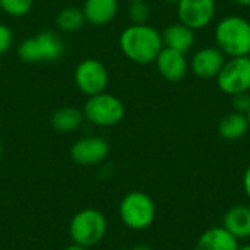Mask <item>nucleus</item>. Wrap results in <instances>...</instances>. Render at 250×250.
<instances>
[{"instance_id":"nucleus-1","label":"nucleus","mask_w":250,"mask_h":250,"mask_svg":"<svg viewBox=\"0 0 250 250\" xmlns=\"http://www.w3.org/2000/svg\"><path fill=\"white\" fill-rule=\"evenodd\" d=\"M119 44L123 54L138 64H149L155 62L160 51L164 48L161 32L146 23H132L125 28L120 34Z\"/></svg>"},{"instance_id":"nucleus-2","label":"nucleus","mask_w":250,"mask_h":250,"mask_svg":"<svg viewBox=\"0 0 250 250\" xmlns=\"http://www.w3.org/2000/svg\"><path fill=\"white\" fill-rule=\"evenodd\" d=\"M217 47L229 57L250 54V22L248 19L231 15L223 18L215 26Z\"/></svg>"},{"instance_id":"nucleus-3","label":"nucleus","mask_w":250,"mask_h":250,"mask_svg":"<svg viewBox=\"0 0 250 250\" xmlns=\"http://www.w3.org/2000/svg\"><path fill=\"white\" fill-rule=\"evenodd\" d=\"M64 53L62 38L53 31H42L26 38L18 47V57L25 63L56 62Z\"/></svg>"},{"instance_id":"nucleus-4","label":"nucleus","mask_w":250,"mask_h":250,"mask_svg":"<svg viewBox=\"0 0 250 250\" xmlns=\"http://www.w3.org/2000/svg\"><path fill=\"white\" fill-rule=\"evenodd\" d=\"M107 233V220L104 214L94 208H86L75 214L69 224V234L73 243L92 248L98 245Z\"/></svg>"},{"instance_id":"nucleus-5","label":"nucleus","mask_w":250,"mask_h":250,"mask_svg":"<svg viewBox=\"0 0 250 250\" xmlns=\"http://www.w3.org/2000/svg\"><path fill=\"white\" fill-rule=\"evenodd\" d=\"M83 117L94 126L110 127L120 123L125 117V105L120 98L113 94L101 92L88 97L83 105Z\"/></svg>"},{"instance_id":"nucleus-6","label":"nucleus","mask_w":250,"mask_h":250,"mask_svg":"<svg viewBox=\"0 0 250 250\" xmlns=\"http://www.w3.org/2000/svg\"><path fill=\"white\" fill-rule=\"evenodd\" d=\"M119 215L126 227L132 230H145L155 218L154 201L144 192H130L120 202Z\"/></svg>"},{"instance_id":"nucleus-7","label":"nucleus","mask_w":250,"mask_h":250,"mask_svg":"<svg viewBox=\"0 0 250 250\" xmlns=\"http://www.w3.org/2000/svg\"><path fill=\"white\" fill-rule=\"evenodd\" d=\"M218 88L229 95L249 92L250 56L230 57L217 75Z\"/></svg>"},{"instance_id":"nucleus-8","label":"nucleus","mask_w":250,"mask_h":250,"mask_svg":"<svg viewBox=\"0 0 250 250\" xmlns=\"http://www.w3.org/2000/svg\"><path fill=\"white\" fill-rule=\"evenodd\" d=\"M75 83L86 97L101 94L108 85L107 67L97 59H85L75 69Z\"/></svg>"},{"instance_id":"nucleus-9","label":"nucleus","mask_w":250,"mask_h":250,"mask_svg":"<svg viewBox=\"0 0 250 250\" xmlns=\"http://www.w3.org/2000/svg\"><path fill=\"white\" fill-rule=\"evenodd\" d=\"M176 6L179 21L193 31L209 25L215 15V0H179Z\"/></svg>"},{"instance_id":"nucleus-10","label":"nucleus","mask_w":250,"mask_h":250,"mask_svg":"<svg viewBox=\"0 0 250 250\" xmlns=\"http://www.w3.org/2000/svg\"><path fill=\"white\" fill-rule=\"evenodd\" d=\"M110 152L108 142L100 136H85L78 139L70 148L72 160L79 166H97L103 163Z\"/></svg>"},{"instance_id":"nucleus-11","label":"nucleus","mask_w":250,"mask_h":250,"mask_svg":"<svg viewBox=\"0 0 250 250\" xmlns=\"http://www.w3.org/2000/svg\"><path fill=\"white\" fill-rule=\"evenodd\" d=\"M224 63L226 54L218 47H204L193 54L190 60V69L198 78L212 79L217 78Z\"/></svg>"},{"instance_id":"nucleus-12","label":"nucleus","mask_w":250,"mask_h":250,"mask_svg":"<svg viewBox=\"0 0 250 250\" xmlns=\"http://www.w3.org/2000/svg\"><path fill=\"white\" fill-rule=\"evenodd\" d=\"M155 64L158 73L168 82L182 81L189 70V63L186 60L185 53L167 47L160 51L158 57L155 59Z\"/></svg>"},{"instance_id":"nucleus-13","label":"nucleus","mask_w":250,"mask_h":250,"mask_svg":"<svg viewBox=\"0 0 250 250\" xmlns=\"http://www.w3.org/2000/svg\"><path fill=\"white\" fill-rule=\"evenodd\" d=\"M85 21L94 26L107 25L119 12V0H85L82 7Z\"/></svg>"},{"instance_id":"nucleus-14","label":"nucleus","mask_w":250,"mask_h":250,"mask_svg":"<svg viewBox=\"0 0 250 250\" xmlns=\"http://www.w3.org/2000/svg\"><path fill=\"white\" fill-rule=\"evenodd\" d=\"M161 37L164 47L177 50L180 53L189 51L195 42V31L182 22L168 25L161 34Z\"/></svg>"},{"instance_id":"nucleus-15","label":"nucleus","mask_w":250,"mask_h":250,"mask_svg":"<svg viewBox=\"0 0 250 250\" xmlns=\"http://www.w3.org/2000/svg\"><path fill=\"white\" fill-rule=\"evenodd\" d=\"M239 240L224 227H212L199 237L195 250H239Z\"/></svg>"},{"instance_id":"nucleus-16","label":"nucleus","mask_w":250,"mask_h":250,"mask_svg":"<svg viewBox=\"0 0 250 250\" xmlns=\"http://www.w3.org/2000/svg\"><path fill=\"white\" fill-rule=\"evenodd\" d=\"M223 227L237 240L250 237V208L245 205L230 208L223 218Z\"/></svg>"},{"instance_id":"nucleus-17","label":"nucleus","mask_w":250,"mask_h":250,"mask_svg":"<svg viewBox=\"0 0 250 250\" xmlns=\"http://www.w3.org/2000/svg\"><path fill=\"white\" fill-rule=\"evenodd\" d=\"M83 122H85V117H83L82 110L76 107H70V105L57 108L51 116V126L54 130L60 133L75 132L82 126Z\"/></svg>"},{"instance_id":"nucleus-18","label":"nucleus","mask_w":250,"mask_h":250,"mask_svg":"<svg viewBox=\"0 0 250 250\" xmlns=\"http://www.w3.org/2000/svg\"><path fill=\"white\" fill-rule=\"evenodd\" d=\"M249 120L245 113L233 111L227 116H224L218 125L220 135L227 141H236L246 135L249 130Z\"/></svg>"},{"instance_id":"nucleus-19","label":"nucleus","mask_w":250,"mask_h":250,"mask_svg":"<svg viewBox=\"0 0 250 250\" xmlns=\"http://www.w3.org/2000/svg\"><path fill=\"white\" fill-rule=\"evenodd\" d=\"M85 16L79 7H64L57 13L56 25L62 32H76L85 23Z\"/></svg>"},{"instance_id":"nucleus-20","label":"nucleus","mask_w":250,"mask_h":250,"mask_svg":"<svg viewBox=\"0 0 250 250\" xmlns=\"http://www.w3.org/2000/svg\"><path fill=\"white\" fill-rule=\"evenodd\" d=\"M34 6V0H0V9L12 18L26 16Z\"/></svg>"},{"instance_id":"nucleus-21","label":"nucleus","mask_w":250,"mask_h":250,"mask_svg":"<svg viewBox=\"0 0 250 250\" xmlns=\"http://www.w3.org/2000/svg\"><path fill=\"white\" fill-rule=\"evenodd\" d=\"M127 13H129V19L132 23H136V25L146 23V21L149 18V7L145 3V0L130 1Z\"/></svg>"},{"instance_id":"nucleus-22","label":"nucleus","mask_w":250,"mask_h":250,"mask_svg":"<svg viewBox=\"0 0 250 250\" xmlns=\"http://www.w3.org/2000/svg\"><path fill=\"white\" fill-rule=\"evenodd\" d=\"M13 44V32L12 29L4 25V23H0V56L6 51L10 50Z\"/></svg>"},{"instance_id":"nucleus-23","label":"nucleus","mask_w":250,"mask_h":250,"mask_svg":"<svg viewBox=\"0 0 250 250\" xmlns=\"http://www.w3.org/2000/svg\"><path fill=\"white\" fill-rule=\"evenodd\" d=\"M233 107H234V111H239V113H245L246 114L250 108L249 92H242V94L233 95Z\"/></svg>"},{"instance_id":"nucleus-24","label":"nucleus","mask_w":250,"mask_h":250,"mask_svg":"<svg viewBox=\"0 0 250 250\" xmlns=\"http://www.w3.org/2000/svg\"><path fill=\"white\" fill-rule=\"evenodd\" d=\"M243 188H245V192H246L248 198L250 199V166L248 167V170L245 171V176H243Z\"/></svg>"},{"instance_id":"nucleus-25","label":"nucleus","mask_w":250,"mask_h":250,"mask_svg":"<svg viewBox=\"0 0 250 250\" xmlns=\"http://www.w3.org/2000/svg\"><path fill=\"white\" fill-rule=\"evenodd\" d=\"M64 250H89L88 248H85V246H81V245H76V243H73V245H70V246H67Z\"/></svg>"},{"instance_id":"nucleus-26","label":"nucleus","mask_w":250,"mask_h":250,"mask_svg":"<svg viewBox=\"0 0 250 250\" xmlns=\"http://www.w3.org/2000/svg\"><path fill=\"white\" fill-rule=\"evenodd\" d=\"M233 1L240 6H250V0H233Z\"/></svg>"},{"instance_id":"nucleus-27","label":"nucleus","mask_w":250,"mask_h":250,"mask_svg":"<svg viewBox=\"0 0 250 250\" xmlns=\"http://www.w3.org/2000/svg\"><path fill=\"white\" fill-rule=\"evenodd\" d=\"M130 250H154L152 248H149V246H145V245H141V246H135L133 249Z\"/></svg>"},{"instance_id":"nucleus-28","label":"nucleus","mask_w":250,"mask_h":250,"mask_svg":"<svg viewBox=\"0 0 250 250\" xmlns=\"http://www.w3.org/2000/svg\"><path fill=\"white\" fill-rule=\"evenodd\" d=\"M163 1H166L168 4H177L179 3V0H163Z\"/></svg>"},{"instance_id":"nucleus-29","label":"nucleus","mask_w":250,"mask_h":250,"mask_svg":"<svg viewBox=\"0 0 250 250\" xmlns=\"http://www.w3.org/2000/svg\"><path fill=\"white\" fill-rule=\"evenodd\" d=\"M239 250H250V245H246V246H242V248H239Z\"/></svg>"},{"instance_id":"nucleus-30","label":"nucleus","mask_w":250,"mask_h":250,"mask_svg":"<svg viewBox=\"0 0 250 250\" xmlns=\"http://www.w3.org/2000/svg\"><path fill=\"white\" fill-rule=\"evenodd\" d=\"M246 116H248V120H249V126H250V108H249V111L246 113Z\"/></svg>"},{"instance_id":"nucleus-31","label":"nucleus","mask_w":250,"mask_h":250,"mask_svg":"<svg viewBox=\"0 0 250 250\" xmlns=\"http://www.w3.org/2000/svg\"><path fill=\"white\" fill-rule=\"evenodd\" d=\"M129 1H138V0H129Z\"/></svg>"},{"instance_id":"nucleus-32","label":"nucleus","mask_w":250,"mask_h":250,"mask_svg":"<svg viewBox=\"0 0 250 250\" xmlns=\"http://www.w3.org/2000/svg\"><path fill=\"white\" fill-rule=\"evenodd\" d=\"M0 67H1V59H0Z\"/></svg>"},{"instance_id":"nucleus-33","label":"nucleus","mask_w":250,"mask_h":250,"mask_svg":"<svg viewBox=\"0 0 250 250\" xmlns=\"http://www.w3.org/2000/svg\"><path fill=\"white\" fill-rule=\"evenodd\" d=\"M0 152H1V144H0Z\"/></svg>"},{"instance_id":"nucleus-34","label":"nucleus","mask_w":250,"mask_h":250,"mask_svg":"<svg viewBox=\"0 0 250 250\" xmlns=\"http://www.w3.org/2000/svg\"><path fill=\"white\" fill-rule=\"evenodd\" d=\"M122 250H130V249H122Z\"/></svg>"}]
</instances>
